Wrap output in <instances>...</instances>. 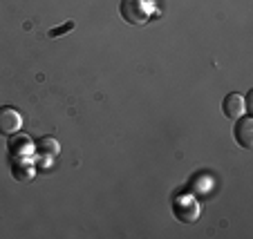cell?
I'll use <instances>...</instances> for the list:
<instances>
[{
  "label": "cell",
  "instance_id": "6da1fadb",
  "mask_svg": "<svg viewBox=\"0 0 253 239\" xmlns=\"http://www.w3.org/2000/svg\"><path fill=\"white\" fill-rule=\"evenodd\" d=\"M121 16L130 25H146L155 14L153 0H121Z\"/></svg>",
  "mask_w": 253,
  "mask_h": 239
},
{
  "label": "cell",
  "instance_id": "7a4b0ae2",
  "mask_svg": "<svg viewBox=\"0 0 253 239\" xmlns=\"http://www.w3.org/2000/svg\"><path fill=\"white\" fill-rule=\"evenodd\" d=\"M23 128V114L14 107H0V134L11 137Z\"/></svg>",
  "mask_w": 253,
  "mask_h": 239
},
{
  "label": "cell",
  "instance_id": "3957f363",
  "mask_svg": "<svg viewBox=\"0 0 253 239\" xmlns=\"http://www.w3.org/2000/svg\"><path fill=\"white\" fill-rule=\"evenodd\" d=\"M222 110H224V116L231 121H238L240 116H244L247 112V103H244V96L238 94V92H231L226 94L224 103H222Z\"/></svg>",
  "mask_w": 253,
  "mask_h": 239
},
{
  "label": "cell",
  "instance_id": "277c9868",
  "mask_svg": "<svg viewBox=\"0 0 253 239\" xmlns=\"http://www.w3.org/2000/svg\"><path fill=\"white\" fill-rule=\"evenodd\" d=\"M175 212H177V219L195 221L200 217V204L193 197H182V199L175 201Z\"/></svg>",
  "mask_w": 253,
  "mask_h": 239
},
{
  "label": "cell",
  "instance_id": "5b68a950",
  "mask_svg": "<svg viewBox=\"0 0 253 239\" xmlns=\"http://www.w3.org/2000/svg\"><path fill=\"white\" fill-rule=\"evenodd\" d=\"M233 134H235V141H238L244 150H251L253 148V121L249 119V116H244V119L240 116V121H238V125H235Z\"/></svg>",
  "mask_w": 253,
  "mask_h": 239
},
{
  "label": "cell",
  "instance_id": "8992f818",
  "mask_svg": "<svg viewBox=\"0 0 253 239\" xmlns=\"http://www.w3.org/2000/svg\"><path fill=\"white\" fill-rule=\"evenodd\" d=\"M39 152L47 154V157H56L58 154V141L56 139H41L39 141Z\"/></svg>",
  "mask_w": 253,
  "mask_h": 239
},
{
  "label": "cell",
  "instance_id": "52a82bcc",
  "mask_svg": "<svg viewBox=\"0 0 253 239\" xmlns=\"http://www.w3.org/2000/svg\"><path fill=\"white\" fill-rule=\"evenodd\" d=\"M72 27H74V23H67V25H63V27H58V29H52V32H49V36H52V38H56V36H61V34L70 32Z\"/></svg>",
  "mask_w": 253,
  "mask_h": 239
}]
</instances>
